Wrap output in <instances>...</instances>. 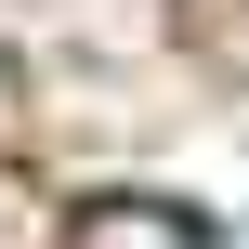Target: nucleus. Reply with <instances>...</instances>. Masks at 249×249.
<instances>
[{"label":"nucleus","instance_id":"1","mask_svg":"<svg viewBox=\"0 0 249 249\" xmlns=\"http://www.w3.org/2000/svg\"><path fill=\"white\" fill-rule=\"evenodd\" d=\"M79 249H210V223H197V210H171V197H118V210H92V223H79Z\"/></svg>","mask_w":249,"mask_h":249},{"label":"nucleus","instance_id":"2","mask_svg":"<svg viewBox=\"0 0 249 249\" xmlns=\"http://www.w3.org/2000/svg\"><path fill=\"white\" fill-rule=\"evenodd\" d=\"M0 223H13V184H0Z\"/></svg>","mask_w":249,"mask_h":249}]
</instances>
